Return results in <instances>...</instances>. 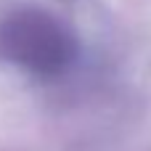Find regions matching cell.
<instances>
[{"label":"cell","mask_w":151,"mask_h":151,"mask_svg":"<svg viewBox=\"0 0 151 151\" xmlns=\"http://www.w3.org/2000/svg\"><path fill=\"white\" fill-rule=\"evenodd\" d=\"M74 35L50 13L24 8L0 21V56L37 77H56L72 66Z\"/></svg>","instance_id":"6da1fadb"}]
</instances>
